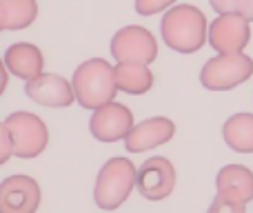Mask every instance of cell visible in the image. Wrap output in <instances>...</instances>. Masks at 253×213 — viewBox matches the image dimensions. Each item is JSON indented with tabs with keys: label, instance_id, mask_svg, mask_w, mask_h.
Instances as JSON below:
<instances>
[{
	"label": "cell",
	"instance_id": "4fadbf2b",
	"mask_svg": "<svg viewBox=\"0 0 253 213\" xmlns=\"http://www.w3.org/2000/svg\"><path fill=\"white\" fill-rule=\"evenodd\" d=\"M175 135V125L169 118H147L140 125H133L129 135L125 138V147L129 153H142L149 149H156L160 144H167Z\"/></svg>",
	"mask_w": 253,
	"mask_h": 213
},
{
	"label": "cell",
	"instance_id": "5bb4252c",
	"mask_svg": "<svg viewBox=\"0 0 253 213\" xmlns=\"http://www.w3.org/2000/svg\"><path fill=\"white\" fill-rule=\"evenodd\" d=\"M4 67L9 69V74L18 76V78L31 80L42 74V51L31 43H16L4 51Z\"/></svg>",
	"mask_w": 253,
	"mask_h": 213
},
{
	"label": "cell",
	"instance_id": "7c38bea8",
	"mask_svg": "<svg viewBox=\"0 0 253 213\" xmlns=\"http://www.w3.org/2000/svg\"><path fill=\"white\" fill-rule=\"evenodd\" d=\"M218 196L233 202L242 211L253 200V171L245 165H227L218 171L215 178Z\"/></svg>",
	"mask_w": 253,
	"mask_h": 213
},
{
	"label": "cell",
	"instance_id": "ac0fdd59",
	"mask_svg": "<svg viewBox=\"0 0 253 213\" xmlns=\"http://www.w3.org/2000/svg\"><path fill=\"white\" fill-rule=\"evenodd\" d=\"M209 4L218 13H242L253 22V0H209Z\"/></svg>",
	"mask_w": 253,
	"mask_h": 213
},
{
	"label": "cell",
	"instance_id": "8fae6325",
	"mask_svg": "<svg viewBox=\"0 0 253 213\" xmlns=\"http://www.w3.org/2000/svg\"><path fill=\"white\" fill-rule=\"evenodd\" d=\"M40 187L29 175H9L0 182V211L31 213L40 207Z\"/></svg>",
	"mask_w": 253,
	"mask_h": 213
},
{
	"label": "cell",
	"instance_id": "2e32d148",
	"mask_svg": "<svg viewBox=\"0 0 253 213\" xmlns=\"http://www.w3.org/2000/svg\"><path fill=\"white\" fill-rule=\"evenodd\" d=\"M38 18L36 0H0V29L16 31L27 29Z\"/></svg>",
	"mask_w": 253,
	"mask_h": 213
},
{
	"label": "cell",
	"instance_id": "ba28073f",
	"mask_svg": "<svg viewBox=\"0 0 253 213\" xmlns=\"http://www.w3.org/2000/svg\"><path fill=\"white\" fill-rule=\"evenodd\" d=\"M133 129V113L129 107L111 100L107 105L93 109V116L89 120V131L98 142H118L129 135Z\"/></svg>",
	"mask_w": 253,
	"mask_h": 213
},
{
	"label": "cell",
	"instance_id": "3957f363",
	"mask_svg": "<svg viewBox=\"0 0 253 213\" xmlns=\"http://www.w3.org/2000/svg\"><path fill=\"white\" fill-rule=\"evenodd\" d=\"M135 182H138V171L129 158H111L102 165L100 173L96 178L93 189V200L100 209L114 211L120 205H125L131 196Z\"/></svg>",
	"mask_w": 253,
	"mask_h": 213
},
{
	"label": "cell",
	"instance_id": "6da1fadb",
	"mask_svg": "<svg viewBox=\"0 0 253 213\" xmlns=\"http://www.w3.org/2000/svg\"><path fill=\"white\" fill-rule=\"evenodd\" d=\"M160 36L169 49L178 53H196L209 40L205 13L193 4H175L162 16Z\"/></svg>",
	"mask_w": 253,
	"mask_h": 213
},
{
	"label": "cell",
	"instance_id": "d6986e66",
	"mask_svg": "<svg viewBox=\"0 0 253 213\" xmlns=\"http://www.w3.org/2000/svg\"><path fill=\"white\" fill-rule=\"evenodd\" d=\"M173 2L175 0H135V11H138L140 16H144V18L156 16V13L169 9Z\"/></svg>",
	"mask_w": 253,
	"mask_h": 213
},
{
	"label": "cell",
	"instance_id": "5b68a950",
	"mask_svg": "<svg viewBox=\"0 0 253 213\" xmlns=\"http://www.w3.org/2000/svg\"><path fill=\"white\" fill-rule=\"evenodd\" d=\"M9 129L13 140V153L20 160H31V158L40 156L49 144V129L31 111H13L4 118L2 122Z\"/></svg>",
	"mask_w": 253,
	"mask_h": 213
},
{
	"label": "cell",
	"instance_id": "8992f818",
	"mask_svg": "<svg viewBox=\"0 0 253 213\" xmlns=\"http://www.w3.org/2000/svg\"><path fill=\"white\" fill-rule=\"evenodd\" d=\"M251 40V20L242 13H218L209 25V44L218 53L245 51Z\"/></svg>",
	"mask_w": 253,
	"mask_h": 213
},
{
	"label": "cell",
	"instance_id": "44dd1931",
	"mask_svg": "<svg viewBox=\"0 0 253 213\" xmlns=\"http://www.w3.org/2000/svg\"><path fill=\"white\" fill-rule=\"evenodd\" d=\"M211 211H231V213H242L240 207H236L233 202H229V200H224V198H220V196H215V200H213V205H211Z\"/></svg>",
	"mask_w": 253,
	"mask_h": 213
},
{
	"label": "cell",
	"instance_id": "9a60e30c",
	"mask_svg": "<svg viewBox=\"0 0 253 213\" xmlns=\"http://www.w3.org/2000/svg\"><path fill=\"white\" fill-rule=\"evenodd\" d=\"M116 80L118 89L131 96H142L153 87V74L147 62L125 60L116 65Z\"/></svg>",
	"mask_w": 253,
	"mask_h": 213
},
{
	"label": "cell",
	"instance_id": "30bf717a",
	"mask_svg": "<svg viewBox=\"0 0 253 213\" xmlns=\"http://www.w3.org/2000/svg\"><path fill=\"white\" fill-rule=\"evenodd\" d=\"M25 93L36 105L47 109H65L71 107L76 100L74 83H69L58 74H40L36 78L27 80Z\"/></svg>",
	"mask_w": 253,
	"mask_h": 213
},
{
	"label": "cell",
	"instance_id": "7a4b0ae2",
	"mask_svg": "<svg viewBox=\"0 0 253 213\" xmlns=\"http://www.w3.org/2000/svg\"><path fill=\"white\" fill-rule=\"evenodd\" d=\"M74 89L76 100L83 109H98L116 98L118 80L116 67H111L105 58H89L74 71Z\"/></svg>",
	"mask_w": 253,
	"mask_h": 213
},
{
	"label": "cell",
	"instance_id": "52a82bcc",
	"mask_svg": "<svg viewBox=\"0 0 253 213\" xmlns=\"http://www.w3.org/2000/svg\"><path fill=\"white\" fill-rule=\"evenodd\" d=\"M111 56L116 62L138 60L151 65L158 58V43L149 29L140 25H129L111 38Z\"/></svg>",
	"mask_w": 253,
	"mask_h": 213
},
{
	"label": "cell",
	"instance_id": "ffe728a7",
	"mask_svg": "<svg viewBox=\"0 0 253 213\" xmlns=\"http://www.w3.org/2000/svg\"><path fill=\"white\" fill-rule=\"evenodd\" d=\"M16 156L13 153V140H11V133H9L7 127H0V165L9 162V158Z\"/></svg>",
	"mask_w": 253,
	"mask_h": 213
},
{
	"label": "cell",
	"instance_id": "9c48e42d",
	"mask_svg": "<svg viewBox=\"0 0 253 213\" xmlns=\"http://www.w3.org/2000/svg\"><path fill=\"white\" fill-rule=\"evenodd\" d=\"M175 178H178L175 175V167L167 158L153 156L149 160H144L142 167L138 169V182H135V187H138L142 198L158 202L173 193Z\"/></svg>",
	"mask_w": 253,
	"mask_h": 213
},
{
	"label": "cell",
	"instance_id": "e0dca14e",
	"mask_svg": "<svg viewBox=\"0 0 253 213\" xmlns=\"http://www.w3.org/2000/svg\"><path fill=\"white\" fill-rule=\"evenodd\" d=\"M222 138L233 151L253 153V113H233L222 127Z\"/></svg>",
	"mask_w": 253,
	"mask_h": 213
},
{
	"label": "cell",
	"instance_id": "277c9868",
	"mask_svg": "<svg viewBox=\"0 0 253 213\" xmlns=\"http://www.w3.org/2000/svg\"><path fill=\"white\" fill-rule=\"evenodd\" d=\"M253 76V60L247 53H218L205 62L200 83L209 91H231Z\"/></svg>",
	"mask_w": 253,
	"mask_h": 213
}]
</instances>
